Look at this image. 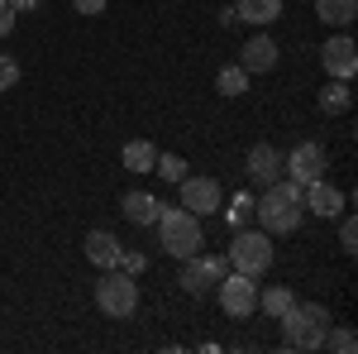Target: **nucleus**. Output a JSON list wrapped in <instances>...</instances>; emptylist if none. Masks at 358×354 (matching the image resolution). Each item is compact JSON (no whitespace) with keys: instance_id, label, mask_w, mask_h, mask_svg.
Masks as SVG:
<instances>
[{"instance_id":"nucleus-12","label":"nucleus","mask_w":358,"mask_h":354,"mask_svg":"<svg viewBox=\"0 0 358 354\" xmlns=\"http://www.w3.org/2000/svg\"><path fill=\"white\" fill-rule=\"evenodd\" d=\"M244 172L258 182V187H273L277 177H282V154H277L273 144H253V149H248V168H244Z\"/></svg>"},{"instance_id":"nucleus-11","label":"nucleus","mask_w":358,"mask_h":354,"mask_svg":"<svg viewBox=\"0 0 358 354\" xmlns=\"http://www.w3.org/2000/svg\"><path fill=\"white\" fill-rule=\"evenodd\" d=\"M344 206H349V201H344V191L339 187H330V177H315V182H306V211H310V216H344Z\"/></svg>"},{"instance_id":"nucleus-9","label":"nucleus","mask_w":358,"mask_h":354,"mask_svg":"<svg viewBox=\"0 0 358 354\" xmlns=\"http://www.w3.org/2000/svg\"><path fill=\"white\" fill-rule=\"evenodd\" d=\"M224 201V191L215 177H196V172H187L182 177V206L192 211V216H215Z\"/></svg>"},{"instance_id":"nucleus-5","label":"nucleus","mask_w":358,"mask_h":354,"mask_svg":"<svg viewBox=\"0 0 358 354\" xmlns=\"http://www.w3.org/2000/svg\"><path fill=\"white\" fill-rule=\"evenodd\" d=\"M229 268L234 273H248V278H263V273L273 268V235L268 230H239L234 235V245H229Z\"/></svg>"},{"instance_id":"nucleus-19","label":"nucleus","mask_w":358,"mask_h":354,"mask_svg":"<svg viewBox=\"0 0 358 354\" xmlns=\"http://www.w3.org/2000/svg\"><path fill=\"white\" fill-rule=\"evenodd\" d=\"M349 106H354V91H349V82H330L325 91H320V110H325V115H344Z\"/></svg>"},{"instance_id":"nucleus-10","label":"nucleus","mask_w":358,"mask_h":354,"mask_svg":"<svg viewBox=\"0 0 358 354\" xmlns=\"http://www.w3.org/2000/svg\"><path fill=\"white\" fill-rule=\"evenodd\" d=\"M320 62H325V72H330L334 82H349L358 72V48L349 34H334V39H325V48H320Z\"/></svg>"},{"instance_id":"nucleus-7","label":"nucleus","mask_w":358,"mask_h":354,"mask_svg":"<svg viewBox=\"0 0 358 354\" xmlns=\"http://www.w3.org/2000/svg\"><path fill=\"white\" fill-rule=\"evenodd\" d=\"M253 282L258 278H248V273H224L215 282V297H220L224 316H253V306H258V287Z\"/></svg>"},{"instance_id":"nucleus-16","label":"nucleus","mask_w":358,"mask_h":354,"mask_svg":"<svg viewBox=\"0 0 358 354\" xmlns=\"http://www.w3.org/2000/svg\"><path fill=\"white\" fill-rule=\"evenodd\" d=\"M234 15H239V25H273L277 15H282V0H234Z\"/></svg>"},{"instance_id":"nucleus-27","label":"nucleus","mask_w":358,"mask_h":354,"mask_svg":"<svg viewBox=\"0 0 358 354\" xmlns=\"http://www.w3.org/2000/svg\"><path fill=\"white\" fill-rule=\"evenodd\" d=\"M15 82H20V62L15 57H0V91H10Z\"/></svg>"},{"instance_id":"nucleus-13","label":"nucleus","mask_w":358,"mask_h":354,"mask_svg":"<svg viewBox=\"0 0 358 354\" xmlns=\"http://www.w3.org/2000/svg\"><path fill=\"white\" fill-rule=\"evenodd\" d=\"M239 67H244L248 77H253V72H273L277 67V43L268 34H253L244 43V53H239Z\"/></svg>"},{"instance_id":"nucleus-25","label":"nucleus","mask_w":358,"mask_h":354,"mask_svg":"<svg viewBox=\"0 0 358 354\" xmlns=\"http://www.w3.org/2000/svg\"><path fill=\"white\" fill-rule=\"evenodd\" d=\"M115 268H124V273H143L148 268V254H138V249H120V259H115Z\"/></svg>"},{"instance_id":"nucleus-17","label":"nucleus","mask_w":358,"mask_h":354,"mask_svg":"<svg viewBox=\"0 0 358 354\" xmlns=\"http://www.w3.org/2000/svg\"><path fill=\"white\" fill-rule=\"evenodd\" d=\"M315 15H320L325 25L344 29V25H354V20H358V0H315Z\"/></svg>"},{"instance_id":"nucleus-20","label":"nucleus","mask_w":358,"mask_h":354,"mask_svg":"<svg viewBox=\"0 0 358 354\" xmlns=\"http://www.w3.org/2000/svg\"><path fill=\"white\" fill-rule=\"evenodd\" d=\"M153 172H158L163 182H182V177L192 172V163H187L182 154H158V163H153Z\"/></svg>"},{"instance_id":"nucleus-1","label":"nucleus","mask_w":358,"mask_h":354,"mask_svg":"<svg viewBox=\"0 0 358 354\" xmlns=\"http://www.w3.org/2000/svg\"><path fill=\"white\" fill-rule=\"evenodd\" d=\"M253 216L268 235H292L306 220V187L292 177H277L273 187H263V196L253 201Z\"/></svg>"},{"instance_id":"nucleus-29","label":"nucleus","mask_w":358,"mask_h":354,"mask_svg":"<svg viewBox=\"0 0 358 354\" xmlns=\"http://www.w3.org/2000/svg\"><path fill=\"white\" fill-rule=\"evenodd\" d=\"M77 5V15H101L106 10V0H72Z\"/></svg>"},{"instance_id":"nucleus-15","label":"nucleus","mask_w":358,"mask_h":354,"mask_svg":"<svg viewBox=\"0 0 358 354\" xmlns=\"http://www.w3.org/2000/svg\"><path fill=\"white\" fill-rule=\"evenodd\" d=\"M120 240H115L110 230H91V235H86V259H91V264H96V268H115V259H120Z\"/></svg>"},{"instance_id":"nucleus-8","label":"nucleus","mask_w":358,"mask_h":354,"mask_svg":"<svg viewBox=\"0 0 358 354\" xmlns=\"http://www.w3.org/2000/svg\"><path fill=\"white\" fill-rule=\"evenodd\" d=\"M325 168H330V158H325V149L315 144V139H306V144H296L292 149V158H282V172L292 177V182H315V177H325Z\"/></svg>"},{"instance_id":"nucleus-21","label":"nucleus","mask_w":358,"mask_h":354,"mask_svg":"<svg viewBox=\"0 0 358 354\" xmlns=\"http://www.w3.org/2000/svg\"><path fill=\"white\" fill-rule=\"evenodd\" d=\"M292 287H268V292H258V311H268V316H282V311H287V306H292Z\"/></svg>"},{"instance_id":"nucleus-14","label":"nucleus","mask_w":358,"mask_h":354,"mask_svg":"<svg viewBox=\"0 0 358 354\" xmlns=\"http://www.w3.org/2000/svg\"><path fill=\"white\" fill-rule=\"evenodd\" d=\"M120 211H124L129 225H153L158 211H163V201H158V196H148V191H129V196L120 201Z\"/></svg>"},{"instance_id":"nucleus-2","label":"nucleus","mask_w":358,"mask_h":354,"mask_svg":"<svg viewBox=\"0 0 358 354\" xmlns=\"http://www.w3.org/2000/svg\"><path fill=\"white\" fill-rule=\"evenodd\" d=\"M277 321H282V345L287 350H325V330L334 326L330 306H320V301H292Z\"/></svg>"},{"instance_id":"nucleus-23","label":"nucleus","mask_w":358,"mask_h":354,"mask_svg":"<svg viewBox=\"0 0 358 354\" xmlns=\"http://www.w3.org/2000/svg\"><path fill=\"white\" fill-rule=\"evenodd\" d=\"M325 345H330L334 354H354L358 350V335L349 326H330V330H325Z\"/></svg>"},{"instance_id":"nucleus-30","label":"nucleus","mask_w":358,"mask_h":354,"mask_svg":"<svg viewBox=\"0 0 358 354\" xmlns=\"http://www.w3.org/2000/svg\"><path fill=\"white\" fill-rule=\"evenodd\" d=\"M34 5H38V0H10V10H15V15H29Z\"/></svg>"},{"instance_id":"nucleus-22","label":"nucleus","mask_w":358,"mask_h":354,"mask_svg":"<svg viewBox=\"0 0 358 354\" xmlns=\"http://www.w3.org/2000/svg\"><path fill=\"white\" fill-rule=\"evenodd\" d=\"M215 86H220V96H244L248 91V72L234 62V67H224L220 77H215Z\"/></svg>"},{"instance_id":"nucleus-4","label":"nucleus","mask_w":358,"mask_h":354,"mask_svg":"<svg viewBox=\"0 0 358 354\" xmlns=\"http://www.w3.org/2000/svg\"><path fill=\"white\" fill-rule=\"evenodd\" d=\"M96 306L115 316V321H124V316H134L138 311V278L124 268H106L101 273V282H96Z\"/></svg>"},{"instance_id":"nucleus-3","label":"nucleus","mask_w":358,"mask_h":354,"mask_svg":"<svg viewBox=\"0 0 358 354\" xmlns=\"http://www.w3.org/2000/svg\"><path fill=\"white\" fill-rule=\"evenodd\" d=\"M158 245H163V254H172V259H192V254H201V216H192L187 206H163L158 211Z\"/></svg>"},{"instance_id":"nucleus-26","label":"nucleus","mask_w":358,"mask_h":354,"mask_svg":"<svg viewBox=\"0 0 358 354\" xmlns=\"http://www.w3.org/2000/svg\"><path fill=\"white\" fill-rule=\"evenodd\" d=\"M339 245H344V254H358V225H354V216H344V225H339Z\"/></svg>"},{"instance_id":"nucleus-18","label":"nucleus","mask_w":358,"mask_h":354,"mask_svg":"<svg viewBox=\"0 0 358 354\" xmlns=\"http://www.w3.org/2000/svg\"><path fill=\"white\" fill-rule=\"evenodd\" d=\"M120 158H124V168H129V172H153V163H158V149H153L148 139H129Z\"/></svg>"},{"instance_id":"nucleus-28","label":"nucleus","mask_w":358,"mask_h":354,"mask_svg":"<svg viewBox=\"0 0 358 354\" xmlns=\"http://www.w3.org/2000/svg\"><path fill=\"white\" fill-rule=\"evenodd\" d=\"M10 29H15V10L10 0H0V39H10Z\"/></svg>"},{"instance_id":"nucleus-24","label":"nucleus","mask_w":358,"mask_h":354,"mask_svg":"<svg viewBox=\"0 0 358 354\" xmlns=\"http://www.w3.org/2000/svg\"><path fill=\"white\" fill-rule=\"evenodd\" d=\"M224 216H229V225H234V230H244L248 220H253V196H248V191H239V196L229 201V211H224Z\"/></svg>"},{"instance_id":"nucleus-6","label":"nucleus","mask_w":358,"mask_h":354,"mask_svg":"<svg viewBox=\"0 0 358 354\" xmlns=\"http://www.w3.org/2000/svg\"><path fill=\"white\" fill-rule=\"evenodd\" d=\"M224 273H229V259L224 254H192V259H182V292L206 297Z\"/></svg>"}]
</instances>
